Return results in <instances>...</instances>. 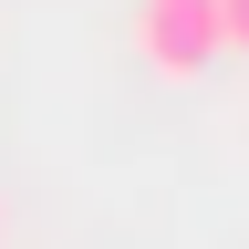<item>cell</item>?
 Wrapping results in <instances>:
<instances>
[{"label":"cell","instance_id":"1","mask_svg":"<svg viewBox=\"0 0 249 249\" xmlns=\"http://www.w3.org/2000/svg\"><path fill=\"white\" fill-rule=\"evenodd\" d=\"M135 52H145V73L197 83L208 62L229 52V31H218V0H145V11H135Z\"/></svg>","mask_w":249,"mask_h":249},{"label":"cell","instance_id":"2","mask_svg":"<svg viewBox=\"0 0 249 249\" xmlns=\"http://www.w3.org/2000/svg\"><path fill=\"white\" fill-rule=\"evenodd\" d=\"M218 31H229V52H249V0H218Z\"/></svg>","mask_w":249,"mask_h":249}]
</instances>
